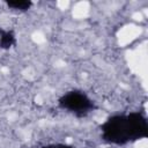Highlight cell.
<instances>
[{
	"instance_id": "cell-2",
	"label": "cell",
	"mask_w": 148,
	"mask_h": 148,
	"mask_svg": "<svg viewBox=\"0 0 148 148\" xmlns=\"http://www.w3.org/2000/svg\"><path fill=\"white\" fill-rule=\"evenodd\" d=\"M58 108L73 114L76 118H86L98 106L95 101L81 89H71L58 98Z\"/></svg>"
},
{
	"instance_id": "cell-4",
	"label": "cell",
	"mask_w": 148,
	"mask_h": 148,
	"mask_svg": "<svg viewBox=\"0 0 148 148\" xmlns=\"http://www.w3.org/2000/svg\"><path fill=\"white\" fill-rule=\"evenodd\" d=\"M5 3L9 9L18 13H25L34 6L31 0H7Z\"/></svg>"
},
{
	"instance_id": "cell-1",
	"label": "cell",
	"mask_w": 148,
	"mask_h": 148,
	"mask_svg": "<svg viewBox=\"0 0 148 148\" xmlns=\"http://www.w3.org/2000/svg\"><path fill=\"white\" fill-rule=\"evenodd\" d=\"M103 142L125 146L148 138V120L140 111L113 113L99 125Z\"/></svg>"
},
{
	"instance_id": "cell-5",
	"label": "cell",
	"mask_w": 148,
	"mask_h": 148,
	"mask_svg": "<svg viewBox=\"0 0 148 148\" xmlns=\"http://www.w3.org/2000/svg\"><path fill=\"white\" fill-rule=\"evenodd\" d=\"M39 148H76L75 146L68 145V143H62V142H56V143H47L43 145Z\"/></svg>"
},
{
	"instance_id": "cell-3",
	"label": "cell",
	"mask_w": 148,
	"mask_h": 148,
	"mask_svg": "<svg viewBox=\"0 0 148 148\" xmlns=\"http://www.w3.org/2000/svg\"><path fill=\"white\" fill-rule=\"evenodd\" d=\"M16 45V35L13 30L0 27V50H10Z\"/></svg>"
}]
</instances>
